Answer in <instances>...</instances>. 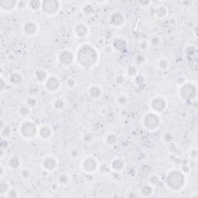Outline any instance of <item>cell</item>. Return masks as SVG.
Segmentation results:
<instances>
[{
	"mask_svg": "<svg viewBox=\"0 0 198 198\" xmlns=\"http://www.w3.org/2000/svg\"><path fill=\"white\" fill-rule=\"evenodd\" d=\"M78 60L85 67H89L94 65L98 59L97 53L94 48L89 46H84L80 50L77 54Z\"/></svg>",
	"mask_w": 198,
	"mask_h": 198,
	"instance_id": "1",
	"label": "cell"
},
{
	"mask_svg": "<svg viewBox=\"0 0 198 198\" xmlns=\"http://www.w3.org/2000/svg\"><path fill=\"white\" fill-rule=\"evenodd\" d=\"M184 176L179 171L171 172L166 178V183L173 190L180 189L184 183Z\"/></svg>",
	"mask_w": 198,
	"mask_h": 198,
	"instance_id": "2",
	"label": "cell"
},
{
	"mask_svg": "<svg viewBox=\"0 0 198 198\" xmlns=\"http://www.w3.org/2000/svg\"><path fill=\"white\" fill-rule=\"evenodd\" d=\"M181 95L184 99H187V100H190V99H193L196 94H197V89L195 88L194 85L192 84H186L184 85L182 89H181Z\"/></svg>",
	"mask_w": 198,
	"mask_h": 198,
	"instance_id": "3",
	"label": "cell"
},
{
	"mask_svg": "<svg viewBox=\"0 0 198 198\" xmlns=\"http://www.w3.org/2000/svg\"><path fill=\"white\" fill-rule=\"evenodd\" d=\"M59 4L57 1H52V0H47L43 2V10L47 13H53L57 10Z\"/></svg>",
	"mask_w": 198,
	"mask_h": 198,
	"instance_id": "4",
	"label": "cell"
},
{
	"mask_svg": "<svg viewBox=\"0 0 198 198\" xmlns=\"http://www.w3.org/2000/svg\"><path fill=\"white\" fill-rule=\"evenodd\" d=\"M21 131L26 137H32L36 133V127L33 123L26 122L22 125Z\"/></svg>",
	"mask_w": 198,
	"mask_h": 198,
	"instance_id": "5",
	"label": "cell"
},
{
	"mask_svg": "<svg viewBox=\"0 0 198 198\" xmlns=\"http://www.w3.org/2000/svg\"><path fill=\"white\" fill-rule=\"evenodd\" d=\"M159 120L156 115H155L153 114H148L146 116L145 125L148 128L153 129L155 128H156L159 125Z\"/></svg>",
	"mask_w": 198,
	"mask_h": 198,
	"instance_id": "6",
	"label": "cell"
},
{
	"mask_svg": "<svg viewBox=\"0 0 198 198\" xmlns=\"http://www.w3.org/2000/svg\"><path fill=\"white\" fill-rule=\"evenodd\" d=\"M152 106L156 111H162L165 108L166 103L162 98H155L152 102Z\"/></svg>",
	"mask_w": 198,
	"mask_h": 198,
	"instance_id": "7",
	"label": "cell"
},
{
	"mask_svg": "<svg viewBox=\"0 0 198 198\" xmlns=\"http://www.w3.org/2000/svg\"><path fill=\"white\" fill-rule=\"evenodd\" d=\"M60 60L64 64H69L73 61V55L70 52L64 51L60 54Z\"/></svg>",
	"mask_w": 198,
	"mask_h": 198,
	"instance_id": "8",
	"label": "cell"
},
{
	"mask_svg": "<svg viewBox=\"0 0 198 198\" xmlns=\"http://www.w3.org/2000/svg\"><path fill=\"white\" fill-rule=\"evenodd\" d=\"M60 86L59 80L56 77H50L47 82V87L49 90L55 91L57 90Z\"/></svg>",
	"mask_w": 198,
	"mask_h": 198,
	"instance_id": "9",
	"label": "cell"
},
{
	"mask_svg": "<svg viewBox=\"0 0 198 198\" xmlns=\"http://www.w3.org/2000/svg\"><path fill=\"white\" fill-rule=\"evenodd\" d=\"M97 163L95 159H88L84 161V167L86 170L88 171H93L96 169Z\"/></svg>",
	"mask_w": 198,
	"mask_h": 198,
	"instance_id": "10",
	"label": "cell"
},
{
	"mask_svg": "<svg viewBox=\"0 0 198 198\" xmlns=\"http://www.w3.org/2000/svg\"><path fill=\"white\" fill-rule=\"evenodd\" d=\"M57 163H56V160L53 158H47L44 161V166L45 168L48 170H53L55 168Z\"/></svg>",
	"mask_w": 198,
	"mask_h": 198,
	"instance_id": "11",
	"label": "cell"
},
{
	"mask_svg": "<svg viewBox=\"0 0 198 198\" xmlns=\"http://www.w3.org/2000/svg\"><path fill=\"white\" fill-rule=\"evenodd\" d=\"M123 16L120 13H115L111 17V23L116 25V26H119V25L123 23Z\"/></svg>",
	"mask_w": 198,
	"mask_h": 198,
	"instance_id": "12",
	"label": "cell"
},
{
	"mask_svg": "<svg viewBox=\"0 0 198 198\" xmlns=\"http://www.w3.org/2000/svg\"><path fill=\"white\" fill-rule=\"evenodd\" d=\"M36 26L33 23H29L25 26V31L29 34H33L36 32Z\"/></svg>",
	"mask_w": 198,
	"mask_h": 198,
	"instance_id": "13",
	"label": "cell"
},
{
	"mask_svg": "<svg viewBox=\"0 0 198 198\" xmlns=\"http://www.w3.org/2000/svg\"><path fill=\"white\" fill-rule=\"evenodd\" d=\"M10 80L13 84H20L22 81V76L20 75V74H17V73L12 74L11 75Z\"/></svg>",
	"mask_w": 198,
	"mask_h": 198,
	"instance_id": "14",
	"label": "cell"
},
{
	"mask_svg": "<svg viewBox=\"0 0 198 198\" xmlns=\"http://www.w3.org/2000/svg\"><path fill=\"white\" fill-rule=\"evenodd\" d=\"M114 45L116 49H118L119 50H122L125 48V42L122 40H116L114 43Z\"/></svg>",
	"mask_w": 198,
	"mask_h": 198,
	"instance_id": "15",
	"label": "cell"
},
{
	"mask_svg": "<svg viewBox=\"0 0 198 198\" xmlns=\"http://www.w3.org/2000/svg\"><path fill=\"white\" fill-rule=\"evenodd\" d=\"M87 30H88L87 28L84 26H83V25H78V26L76 27V33L80 36H82L85 35L87 33Z\"/></svg>",
	"mask_w": 198,
	"mask_h": 198,
	"instance_id": "16",
	"label": "cell"
},
{
	"mask_svg": "<svg viewBox=\"0 0 198 198\" xmlns=\"http://www.w3.org/2000/svg\"><path fill=\"white\" fill-rule=\"evenodd\" d=\"M0 5H2V7L4 9H11L15 5V2L14 1H10V0H8V1H2L0 2Z\"/></svg>",
	"mask_w": 198,
	"mask_h": 198,
	"instance_id": "17",
	"label": "cell"
},
{
	"mask_svg": "<svg viewBox=\"0 0 198 198\" xmlns=\"http://www.w3.org/2000/svg\"><path fill=\"white\" fill-rule=\"evenodd\" d=\"M90 94L93 98H97L98 97H100L101 95V90L98 88H97V87H93L90 90Z\"/></svg>",
	"mask_w": 198,
	"mask_h": 198,
	"instance_id": "18",
	"label": "cell"
},
{
	"mask_svg": "<svg viewBox=\"0 0 198 198\" xmlns=\"http://www.w3.org/2000/svg\"><path fill=\"white\" fill-rule=\"evenodd\" d=\"M50 129L47 127H43L40 130V135L43 138H48L50 135Z\"/></svg>",
	"mask_w": 198,
	"mask_h": 198,
	"instance_id": "19",
	"label": "cell"
},
{
	"mask_svg": "<svg viewBox=\"0 0 198 198\" xmlns=\"http://www.w3.org/2000/svg\"><path fill=\"white\" fill-rule=\"evenodd\" d=\"M112 166L115 170H121L123 166V162L121 159H116L113 162Z\"/></svg>",
	"mask_w": 198,
	"mask_h": 198,
	"instance_id": "20",
	"label": "cell"
},
{
	"mask_svg": "<svg viewBox=\"0 0 198 198\" xmlns=\"http://www.w3.org/2000/svg\"><path fill=\"white\" fill-rule=\"evenodd\" d=\"M47 77V73L43 71H38L36 72V78L38 79L40 81L43 80Z\"/></svg>",
	"mask_w": 198,
	"mask_h": 198,
	"instance_id": "21",
	"label": "cell"
},
{
	"mask_svg": "<svg viewBox=\"0 0 198 198\" xmlns=\"http://www.w3.org/2000/svg\"><path fill=\"white\" fill-rule=\"evenodd\" d=\"M10 166L12 167H13V168H17V167L20 166V160L17 157H13L10 159Z\"/></svg>",
	"mask_w": 198,
	"mask_h": 198,
	"instance_id": "22",
	"label": "cell"
},
{
	"mask_svg": "<svg viewBox=\"0 0 198 198\" xmlns=\"http://www.w3.org/2000/svg\"><path fill=\"white\" fill-rule=\"evenodd\" d=\"M142 194L145 195V196H148L152 194V188L148 186H145L144 187H142Z\"/></svg>",
	"mask_w": 198,
	"mask_h": 198,
	"instance_id": "23",
	"label": "cell"
},
{
	"mask_svg": "<svg viewBox=\"0 0 198 198\" xmlns=\"http://www.w3.org/2000/svg\"><path fill=\"white\" fill-rule=\"evenodd\" d=\"M107 142L110 144H113L116 142V137L114 135H109L107 138Z\"/></svg>",
	"mask_w": 198,
	"mask_h": 198,
	"instance_id": "24",
	"label": "cell"
},
{
	"mask_svg": "<svg viewBox=\"0 0 198 198\" xmlns=\"http://www.w3.org/2000/svg\"><path fill=\"white\" fill-rule=\"evenodd\" d=\"M8 189V187H7V184L4 182H2L1 184H0V192H1L2 194H4L6 192Z\"/></svg>",
	"mask_w": 198,
	"mask_h": 198,
	"instance_id": "25",
	"label": "cell"
},
{
	"mask_svg": "<svg viewBox=\"0 0 198 198\" xmlns=\"http://www.w3.org/2000/svg\"><path fill=\"white\" fill-rule=\"evenodd\" d=\"M40 2L39 1H32L29 2V5L31 8L33 9H38L40 6Z\"/></svg>",
	"mask_w": 198,
	"mask_h": 198,
	"instance_id": "26",
	"label": "cell"
},
{
	"mask_svg": "<svg viewBox=\"0 0 198 198\" xmlns=\"http://www.w3.org/2000/svg\"><path fill=\"white\" fill-rule=\"evenodd\" d=\"M64 101L60 100V99H59V100H57L55 102V108H62L64 107Z\"/></svg>",
	"mask_w": 198,
	"mask_h": 198,
	"instance_id": "27",
	"label": "cell"
},
{
	"mask_svg": "<svg viewBox=\"0 0 198 198\" xmlns=\"http://www.w3.org/2000/svg\"><path fill=\"white\" fill-rule=\"evenodd\" d=\"M166 9L164 7H159L158 9H157V14L160 16H163L166 14Z\"/></svg>",
	"mask_w": 198,
	"mask_h": 198,
	"instance_id": "28",
	"label": "cell"
},
{
	"mask_svg": "<svg viewBox=\"0 0 198 198\" xmlns=\"http://www.w3.org/2000/svg\"><path fill=\"white\" fill-rule=\"evenodd\" d=\"M59 180H60V182L61 183H66L68 181V178H67V176L65 174H63V175H60V176Z\"/></svg>",
	"mask_w": 198,
	"mask_h": 198,
	"instance_id": "29",
	"label": "cell"
},
{
	"mask_svg": "<svg viewBox=\"0 0 198 198\" xmlns=\"http://www.w3.org/2000/svg\"><path fill=\"white\" fill-rule=\"evenodd\" d=\"M167 65H168V64H167V61L166 60H162L159 61V66H160L161 68H163V69H165V68H166Z\"/></svg>",
	"mask_w": 198,
	"mask_h": 198,
	"instance_id": "30",
	"label": "cell"
},
{
	"mask_svg": "<svg viewBox=\"0 0 198 198\" xmlns=\"http://www.w3.org/2000/svg\"><path fill=\"white\" fill-rule=\"evenodd\" d=\"M10 129L9 128H5L4 130H2V135L6 137V136H9L10 135Z\"/></svg>",
	"mask_w": 198,
	"mask_h": 198,
	"instance_id": "31",
	"label": "cell"
},
{
	"mask_svg": "<svg viewBox=\"0 0 198 198\" xmlns=\"http://www.w3.org/2000/svg\"><path fill=\"white\" fill-rule=\"evenodd\" d=\"M150 182L153 184H156L159 182V178L156 176H153L150 178Z\"/></svg>",
	"mask_w": 198,
	"mask_h": 198,
	"instance_id": "32",
	"label": "cell"
},
{
	"mask_svg": "<svg viewBox=\"0 0 198 198\" xmlns=\"http://www.w3.org/2000/svg\"><path fill=\"white\" fill-rule=\"evenodd\" d=\"M164 138L166 142H170L173 139V135L170 133H166L164 136Z\"/></svg>",
	"mask_w": 198,
	"mask_h": 198,
	"instance_id": "33",
	"label": "cell"
},
{
	"mask_svg": "<svg viewBox=\"0 0 198 198\" xmlns=\"http://www.w3.org/2000/svg\"><path fill=\"white\" fill-rule=\"evenodd\" d=\"M29 110L26 108V107H22L20 108V113L21 114H23V115H26L29 113Z\"/></svg>",
	"mask_w": 198,
	"mask_h": 198,
	"instance_id": "34",
	"label": "cell"
},
{
	"mask_svg": "<svg viewBox=\"0 0 198 198\" xmlns=\"http://www.w3.org/2000/svg\"><path fill=\"white\" fill-rule=\"evenodd\" d=\"M116 82L118 84H123L125 82V79H124L122 76H119L116 78Z\"/></svg>",
	"mask_w": 198,
	"mask_h": 198,
	"instance_id": "35",
	"label": "cell"
},
{
	"mask_svg": "<svg viewBox=\"0 0 198 198\" xmlns=\"http://www.w3.org/2000/svg\"><path fill=\"white\" fill-rule=\"evenodd\" d=\"M27 102H28V104L30 105V106H34V105L36 104V101L35 99H33V98H29Z\"/></svg>",
	"mask_w": 198,
	"mask_h": 198,
	"instance_id": "36",
	"label": "cell"
},
{
	"mask_svg": "<svg viewBox=\"0 0 198 198\" xmlns=\"http://www.w3.org/2000/svg\"><path fill=\"white\" fill-rule=\"evenodd\" d=\"M128 73L129 74H131V75H135V74H136V70L135 69V67H129V69H128Z\"/></svg>",
	"mask_w": 198,
	"mask_h": 198,
	"instance_id": "37",
	"label": "cell"
},
{
	"mask_svg": "<svg viewBox=\"0 0 198 198\" xmlns=\"http://www.w3.org/2000/svg\"><path fill=\"white\" fill-rule=\"evenodd\" d=\"M84 10L87 12V13H90V12L92 11V7L91 5H86L85 7H84Z\"/></svg>",
	"mask_w": 198,
	"mask_h": 198,
	"instance_id": "38",
	"label": "cell"
},
{
	"mask_svg": "<svg viewBox=\"0 0 198 198\" xmlns=\"http://www.w3.org/2000/svg\"><path fill=\"white\" fill-rule=\"evenodd\" d=\"M125 101H126L125 97H124V96H121V97L119 98V102L121 104H123L125 103Z\"/></svg>",
	"mask_w": 198,
	"mask_h": 198,
	"instance_id": "39",
	"label": "cell"
},
{
	"mask_svg": "<svg viewBox=\"0 0 198 198\" xmlns=\"http://www.w3.org/2000/svg\"><path fill=\"white\" fill-rule=\"evenodd\" d=\"M159 42V40L157 37H154V38H152V43L153 45H156V46L158 45Z\"/></svg>",
	"mask_w": 198,
	"mask_h": 198,
	"instance_id": "40",
	"label": "cell"
},
{
	"mask_svg": "<svg viewBox=\"0 0 198 198\" xmlns=\"http://www.w3.org/2000/svg\"><path fill=\"white\" fill-rule=\"evenodd\" d=\"M29 175H30V173H29V171H27V170H24V171H23V176L25 178L28 177Z\"/></svg>",
	"mask_w": 198,
	"mask_h": 198,
	"instance_id": "41",
	"label": "cell"
},
{
	"mask_svg": "<svg viewBox=\"0 0 198 198\" xmlns=\"http://www.w3.org/2000/svg\"><path fill=\"white\" fill-rule=\"evenodd\" d=\"M9 197H17V194H16V192L14 190H12L9 192Z\"/></svg>",
	"mask_w": 198,
	"mask_h": 198,
	"instance_id": "42",
	"label": "cell"
},
{
	"mask_svg": "<svg viewBox=\"0 0 198 198\" xmlns=\"http://www.w3.org/2000/svg\"><path fill=\"white\" fill-rule=\"evenodd\" d=\"M143 60H144V58L143 57H142V56H139V57H137V61L139 63H142V62H143Z\"/></svg>",
	"mask_w": 198,
	"mask_h": 198,
	"instance_id": "43",
	"label": "cell"
},
{
	"mask_svg": "<svg viewBox=\"0 0 198 198\" xmlns=\"http://www.w3.org/2000/svg\"><path fill=\"white\" fill-rule=\"evenodd\" d=\"M67 84H69V85L71 87V86H73V84H74V82L72 81V80H68V81H67Z\"/></svg>",
	"mask_w": 198,
	"mask_h": 198,
	"instance_id": "44",
	"label": "cell"
},
{
	"mask_svg": "<svg viewBox=\"0 0 198 198\" xmlns=\"http://www.w3.org/2000/svg\"><path fill=\"white\" fill-rule=\"evenodd\" d=\"M91 137L90 135H86V136H85V140H86L87 142L91 141Z\"/></svg>",
	"mask_w": 198,
	"mask_h": 198,
	"instance_id": "45",
	"label": "cell"
},
{
	"mask_svg": "<svg viewBox=\"0 0 198 198\" xmlns=\"http://www.w3.org/2000/svg\"><path fill=\"white\" fill-rule=\"evenodd\" d=\"M1 83H2V85H1V86H2V87H1V90L2 91L3 88H5V87H4V82H3V80H1Z\"/></svg>",
	"mask_w": 198,
	"mask_h": 198,
	"instance_id": "46",
	"label": "cell"
}]
</instances>
